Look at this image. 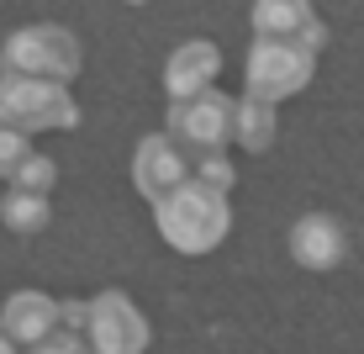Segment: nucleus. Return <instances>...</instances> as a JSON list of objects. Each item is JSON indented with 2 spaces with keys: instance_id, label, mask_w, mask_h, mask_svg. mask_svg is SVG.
Returning a JSON list of instances; mask_svg holds the SVG:
<instances>
[{
  "instance_id": "nucleus-12",
  "label": "nucleus",
  "mask_w": 364,
  "mask_h": 354,
  "mask_svg": "<svg viewBox=\"0 0 364 354\" xmlns=\"http://www.w3.org/2000/svg\"><path fill=\"white\" fill-rule=\"evenodd\" d=\"M274 106L269 100H259V95H237L232 100V143L237 148H248V154H264V148L274 143Z\"/></svg>"
},
{
  "instance_id": "nucleus-3",
  "label": "nucleus",
  "mask_w": 364,
  "mask_h": 354,
  "mask_svg": "<svg viewBox=\"0 0 364 354\" xmlns=\"http://www.w3.org/2000/svg\"><path fill=\"white\" fill-rule=\"evenodd\" d=\"M232 100L228 90H200L185 100H169L164 111V137L180 148L185 159H206V154H228L232 143Z\"/></svg>"
},
{
  "instance_id": "nucleus-11",
  "label": "nucleus",
  "mask_w": 364,
  "mask_h": 354,
  "mask_svg": "<svg viewBox=\"0 0 364 354\" xmlns=\"http://www.w3.org/2000/svg\"><path fill=\"white\" fill-rule=\"evenodd\" d=\"M217 74H222V48L206 43V37H196V43H180L164 58V90H169V100H185V95L211 90Z\"/></svg>"
},
{
  "instance_id": "nucleus-6",
  "label": "nucleus",
  "mask_w": 364,
  "mask_h": 354,
  "mask_svg": "<svg viewBox=\"0 0 364 354\" xmlns=\"http://www.w3.org/2000/svg\"><path fill=\"white\" fill-rule=\"evenodd\" d=\"M148 318L137 312L127 291H100L90 296V323H85V344L90 354H148Z\"/></svg>"
},
{
  "instance_id": "nucleus-14",
  "label": "nucleus",
  "mask_w": 364,
  "mask_h": 354,
  "mask_svg": "<svg viewBox=\"0 0 364 354\" xmlns=\"http://www.w3.org/2000/svg\"><path fill=\"white\" fill-rule=\"evenodd\" d=\"M11 185H16V191H32V196H53V185H58V164L48 159V154H32L16 164V175H11Z\"/></svg>"
},
{
  "instance_id": "nucleus-19",
  "label": "nucleus",
  "mask_w": 364,
  "mask_h": 354,
  "mask_svg": "<svg viewBox=\"0 0 364 354\" xmlns=\"http://www.w3.org/2000/svg\"><path fill=\"white\" fill-rule=\"evenodd\" d=\"M0 354H21L16 344H11V333H6V328H0Z\"/></svg>"
},
{
  "instance_id": "nucleus-20",
  "label": "nucleus",
  "mask_w": 364,
  "mask_h": 354,
  "mask_svg": "<svg viewBox=\"0 0 364 354\" xmlns=\"http://www.w3.org/2000/svg\"><path fill=\"white\" fill-rule=\"evenodd\" d=\"M127 6H148V0H127Z\"/></svg>"
},
{
  "instance_id": "nucleus-4",
  "label": "nucleus",
  "mask_w": 364,
  "mask_h": 354,
  "mask_svg": "<svg viewBox=\"0 0 364 354\" xmlns=\"http://www.w3.org/2000/svg\"><path fill=\"white\" fill-rule=\"evenodd\" d=\"M74 122H80V100L69 95V85L0 74V127L32 137V132H64Z\"/></svg>"
},
{
  "instance_id": "nucleus-5",
  "label": "nucleus",
  "mask_w": 364,
  "mask_h": 354,
  "mask_svg": "<svg viewBox=\"0 0 364 354\" xmlns=\"http://www.w3.org/2000/svg\"><path fill=\"white\" fill-rule=\"evenodd\" d=\"M317 74V53L301 43H269V37H254L248 48V64H243V95H259V100H291L311 85Z\"/></svg>"
},
{
  "instance_id": "nucleus-10",
  "label": "nucleus",
  "mask_w": 364,
  "mask_h": 354,
  "mask_svg": "<svg viewBox=\"0 0 364 354\" xmlns=\"http://www.w3.org/2000/svg\"><path fill=\"white\" fill-rule=\"evenodd\" d=\"M0 328L11 333L16 349H32L43 338H53L64 323H58V301L48 291H11L6 307H0Z\"/></svg>"
},
{
  "instance_id": "nucleus-18",
  "label": "nucleus",
  "mask_w": 364,
  "mask_h": 354,
  "mask_svg": "<svg viewBox=\"0 0 364 354\" xmlns=\"http://www.w3.org/2000/svg\"><path fill=\"white\" fill-rule=\"evenodd\" d=\"M58 323H64L69 333H85V323H90V301H58Z\"/></svg>"
},
{
  "instance_id": "nucleus-17",
  "label": "nucleus",
  "mask_w": 364,
  "mask_h": 354,
  "mask_svg": "<svg viewBox=\"0 0 364 354\" xmlns=\"http://www.w3.org/2000/svg\"><path fill=\"white\" fill-rule=\"evenodd\" d=\"M21 354H90V344H85V333L58 328L53 338H43V344H32V349H21Z\"/></svg>"
},
{
  "instance_id": "nucleus-7",
  "label": "nucleus",
  "mask_w": 364,
  "mask_h": 354,
  "mask_svg": "<svg viewBox=\"0 0 364 354\" xmlns=\"http://www.w3.org/2000/svg\"><path fill=\"white\" fill-rule=\"evenodd\" d=\"M248 21H254V37H269V43H301L311 53H322L328 43V27L311 11V0H254Z\"/></svg>"
},
{
  "instance_id": "nucleus-15",
  "label": "nucleus",
  "mask_w": 364,
  "mask_h": 354,
  "mask_svg": "<svg viewBox=\"0 0 364 354\" xmlns=\"http://www.w3.org/2000/svg\"><path fill=\"white\" fill-rule=\"evenodd\" d=\"M196 180H200V185H211V191H232L237 175H232L228 154H206V159H196Z\"/></svg>"
},
{
  "instance_id": "nucleus-2",
  "label": "nucleus",
  "mask_w": 364,
  "mask_h": 354,
  "mask_svg": "<svg viewBox=\"0 0 364 354\" xmlns=\"http://www.w3.org/2000/svg\"><path fill=\"white\" fill-rule=\"evenodd\" d=\"M85 69V53H80V37L58 21H37V27H21L6 37L0 48V74H16V80H53V85H69L74 74Z\"/></svg>"
},
{
  "instance_id": "nucleus-16",
  "label": "nucleus",
  "mask_w": 364,
  "mask_h": 354,
  "mask_svg": "<svg viewBox=\"0 0 364 354\" xmlns=\"http://www.w3.org/2000/svg\"><path fill=\"white\" fill-rule=\"evenodd\" d=\"M32 154V137L27 132H11V127H0V180H11L16 175V164Z\"/></svg>"
},
{
  "instance_id": "nucleus-13",
  "label": "nucleus",
  "mask_w": 364,
  "mask_h": 354,
  "mask_svg": "<svg viewBox=\"0 0 364 354\" xmlns=\"http://www.w3.org/2000/svg\"><path fill=\"white\" fill-rule=\"evenodd\" d=\"M0 222H6L11 233H43V227L53 222V196H32V191H16V185H11V191L0 196Z\"/></svg>"
},
{
  "instance_id": "nucleus-9",
  "label": "nucleus",
  "mask_w": 364,
  "mask_h": 354,
  "mask_svg": "<svg viewBox=\"0 0 364 354\" xmlns=\"http://www.w3.org/2000/svg\"><path fill=\"white\" fill-rule=\"evenodd\" d=\"M191 175H185V154L169 143L164 132H148L143 143L132 148V191L148 201V207H159L174 185H185Z\"/></svg>"
},
{
  "instance_id": "nucleus-8",
  "label": "nucleus",
  "mask_w": 364,
  "mask_h": 354,
  "mask_svg": "<svg viewBox=\"0 0 364 354\" xmlns=\"http://www.w3.org/2000/svg\"><path fill=\"white\" fill-rule=\"evenodd\" d=\"M285 244H291V259L311 275H328L348 259V233H343V222H338L333 212H306V217H296Z\"/></svg>"
},
{
  "instance_id": "nucleus-1",
  "label": "nucleus",
  "mask_w": 364,
  "mask_h": 354,
  "mask_svg": "<svg viewBox=\"0 0 364 354\" xmlns=\"http://www.w3.org/2000/svg\"><path fill=\"white\" fill-rule=\"evenodd\" d=\"M154 227L174 254H191V259L211 254L232 233V201H228V191H211V185H200L191 175L154 207Z\"/></svg>"
}]
</instances>
